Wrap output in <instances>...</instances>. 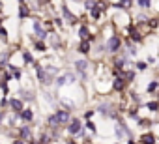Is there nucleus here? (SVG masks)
<instances>
[{"label":"nucleus","mask_w":159,"mask_h":144,"mask_svg":"<svg viewBox=\"0 0 159 144\" xmlns=\"http://www.w3.org/2000/svg\"><path fill=\"white\" fill-rule=\"evenodd\" d=\"M11 109H15V110H23V103H21L19 99H11Z\"/></svg>","instance_id":"obj_9"},{"label":"nucleus","mask_w":159,"mask_h":144,"mask_svg":"<svg viewBox=\"0 0 159 144\" xmlns=\"http://www.w3.org/2000/svg\"><path fill=\"white\" fill-rule=\"evenodd\" d=\"M81 38H83L84 41L90 38V36H88V28H86V26H83V28H81Z\"/></svg>","instance_id":"obj_12"},{"label":"nucleus","mask_w":159,"mask_h":144,"mask_svg":"<svg viewBox=\"0 0 159 144\" xmlns=\"http://www.w3.org/2000/svg\"><path fill=\"white\" fill-rule=\"evenodd\" d=\"M34 30H36V34H38L39 38H45V32H43V28H41V25H39V23H36V25H34Z\"/></svg>","instance_id":"obj_8"},{"label":"nucleus","mask_w":159,"mask_h":144,"mask_svg":"<svg viewBox=\"0 0 159 144\" xmlns=\"http://www.w3.org/2000/svg\"><path fill=\"white\" fill-rule=\"evenodd\" d=\"M75 65H77V69H79V71H81V73H83V75L86 73V62H84V60H79V62H77Z\"/></svg>","instance_id":"obj_5"},{"label":"nucleus","mask_w":159,"mask_h":144,"mask_svg":"<svg viewBox=\"0 0 159 144\" xmlns=\"http://www.w3.org/2000/svg\"><path fill=\"white\" fill-rule=\"evenodd\" d=\"M54 118H56V120H58V122H62V124H64V122H67V120H69V114H67V112H66V110H58V112H56V116H54Z\"/></svg>","instance_id":"obj_3"},{"label":"nucleus","mask_w":159,"mask_h":144,"mask_svg":"<svg viewBox=\"0 0 159 144\" xmlns=\"http://www.w3.org/2000/svg\"><path fill=\"white\" fill-rule=\"evenodd\" d=\"M25 60H26V62H32V56H30L28 52H25Z\"/></svg>","instance_id":"obj_18"},{"label":"nucleus","mask_w":159,"mask_h":144,"mask_svg":"<svg viewBox=\"0 0 159 144\" xmlns=\"http://www.w3.org/2000/svg\"><path fill=\"white\" fill-rule=\"evenodd\" d=\"M75 81V75L71 73V71H67V73H64V75H60L58 79H56V83L60 84V86H64V84H69V83H73Z\"/></svg>","instance_id":"obj_1"},{"label":"nucleus","mask_w":159,"mask_h":144,"mask_svg":"<svg viewBox=\"0 0 159 144\" xmlns=\"http://www.w3.org/2000/svg\"><path fill=\"white\" fill-rule=\"evenodd\" d=\"M153 142H155V138H153V135H152V133L142 137V144H153Z\"/></svg>","instance_id":"obj_7"},{"label":"nucleus","mask_w":159,"mask_h":144,"mask_svg":"<svg viewBox=\"0 0 159 144\" xmlns=\"http://www.w3.org/2000/svg\"><path fill=\"white\" fill-rule=\"evenodd\" d=\"M92 15H94V17H99V10H98V8H92Z\"/></svg>","instance_id":"obj_16"},{"label":"nucleus","mask_w":159,"mask_h":144,"mask_svg":"<svg viewBox=\"0 0 159 144\" xmlns=\"http://www.w3.org/2000/svg\"><path fill=\"white\" fill-rule=\"evenodd\" d=\"M129 4H131V0H122L118 4V8H129Z\"/></svg>","instance_id":"obj_14"},{"label":"nucleus","mask_w":159,"mask_h":144,"mask_svg":"<svg viewBox=\"0 0 159 144\" xmlns=\"http://www.w3.org/2000/svg\"><path fill=\"white\" fill-rule=\"evenodd\" d=\"M88 49H90L88 41H83V43H81V47H79V51H81V52H88Z\"/></svg>","instance_id":"obj_11"},{"label":"nucleus","mask_w":159,"mask_h":144,"mask_svg":"<svg viewBox=\"0 0 159 144\" xmlns=\"http://www.w3.org/2000/svg\"><path fill=\"white\" fill-rule=\"evenodd\" d=\"M32 116H34V114H32V110L23 109V118H25V120H32Z\"/></svg>","instance_id":"obj_10"},{"label":"nucleus","mask_w":159,"mask_h":144,"mask_svg":"<svg viewBox=\"0 0 159 144\" xmlns=\"http://www.w3.org/2000/svg\"><path fill=\"white\" fill-rule=\"evenodd\" d=\"M118 49H120V38L114 36V38L109 39V51H111V52H116Z\"/></svg>","instance_id":"obj_2"},{"label":"nucleus","mask_w":159,"mask_h":144,"mask_svg":"<svg viewBox=\"0 0 159 144\" xmlns=\"http://www.w3.org/2000/svg\"><path fill=\"white\" fill-rule=\"evenodd\" d=\"M137 67H139V69H144V67H146V64H144V62H139V64H137Z\"/></svg>","instance_id":"obj_19"},{"label":"nucleus","mask_w":159,"mask_h":144,"mask_svg":"<svg viewBox=\"0 0 159 144\" xmlns=\"http://www.w3.org/2000/svg\"><path fill=\"white\" fill-rule=\"evenodd\" d=\"M124 84H125V83H124L122 79H116V81H114V88H116V90H122Z\"/></svg>","instance_id":"obj_13"},{"label":"nucleus","mask_w":159,"mask_h":144,"mask_svg":"<svg viewBox=\"0 0 159 144\" xmlns=\"http://www.w3.org/2000/svg\"><path fill=\"white\" fill-rule=\"evenodd\" d=\"M148 109H152V110H153V109H157V103H150V105H148Z\"/></svg>","instance_id":"obj_22"},{"label":"nucleus","mask_w":159,"mask_h":144,"mask_svg":"<svg viewBox=\"0 0 159 144\" xmlns=\"http://www.w3.org/2000/svg\"><path fill=\"white\" fill-rule=\"evenodd\" d=\"M139 6H142V8H148V6H150V0H139Z\"/></svg>","instance_id":"obj_15"},{"label":"nucleus","mask_w":159,"mask_h":144,"mask_svg":"<svg viewBox=\"0 0 159 144\" xmlns=\"http://www.w3.org/2000/svg\"><path fill=\"white\" fill-rule=\"evenodd\" d=\"M28 135H30V131H28V127H25L23 129V137H28Z\"/></svg>","instance_id":"obj_21"},{"label":"nucleus","mask_w":159,"mask_h":144,"mask_svg":"<svg viewBox=\"0 0 159 144\" xmlns=\"http://www.w3.org/2000/svg\"><path fill=\"white\" fill-rule=\"evenodd\" d=\"M129 144H135V142H129Z\"/></svg>","instance_id":"obj_23"},{"label":"nucleus","mask_w":159,"mask_h":144,"mask_svg":"<svg viewBox=\"0 0 159 144\" xmlns=\"http://www.w3.org/2000/svg\"><path fill=\"white\" fill-rule=\"evenodd\" d=\"M0 38L6 39V30H4V28H0Z\"/></svg>","instance_id":"obj_17"},{"label":"nucleus","mask_w":159,"mask_h":144,"mask_svg":"<svg viewBox=\"0 0 159 144\" xmlns=\"http://www.w3.org/2000/svg\"><path fill=\"white\" fill-rule=\"evenodd\" d=\"M62 11H64V15H66V19H67L69 23H75V17H73V15L69 13V10H67L66 6H62Z\"/></svg>","instance_id":"obj_6"},{"label":"nucleus","mask_w":159,"mask_h":144,"mask_svg":"<svg viewBox=\"0 0 159 144\" xmlns=\"http://www.w3.org/2000/svg\"><path fill=\"white\" fill-rule=\"evenodd\" d=\"M81 131V124H79V120H75V122H71V125H69V133H79Z\"/></svg>","instance_id":"obj_4"},{"label":"nucleus","mask_w":159,"mask_h":144,"mask_svg":"<svg viewBox=\"0 0 159 144\" xmlns=\"http://www.w3.org/2000/svg\"><path fill=\"white\" fill-rule=\"evenodd\" d=\"M155 88H157V83H152V84L148 86V90H155Z\"/></svg>","instance_id":"obj_20"}]
</instances>
